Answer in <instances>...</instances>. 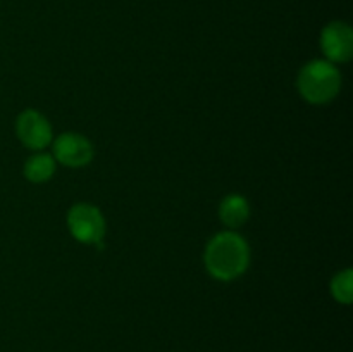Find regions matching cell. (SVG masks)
Here are the masks:
<instances>
[{
	"label": "cell",
	"instance_id": "4",
	"mask_svg": "<svg viewBox=\"0 0 353 352\" xmlns=\"http://www.w3.org/2000/svg\"><path fill=\"white\" fill-rule=\"evenodd\" d=\"M93 144L81 133L68 131L52 140V155L55 162L65 168H83L92 162Z\"/></svg>",
	"mask_w": 353,
	"mask_h": 352
},
{
	"label": "cell",
	"instance_id": "9",
	"mask_svg": "<svg viewBox=\"0 0 353 352\" xmlns=\"http://www.w3.org/2000/svg\"><path fill=\"white\" fill-rule=\"evenodd\" d=\"M331 293L340 304H352L353 300V271L343 269L338 271L331 280Z\"/></svg>",
	"mask_w": 353,
	"mask_h": 352
},
{
	"label": "cell",
	"instance_id": "6",
	"mask_svg": "<svg viewBox=\"0 0 353 352\" xmlns=\"http://www.w3.org/2000/svg\"><path fill=\"white\" fill-rule=\"evenodd\" d=\"M321 50L326 61L338 62L350 61L353 55V31L347 23L334 21L321 31Z\"/></svg>",
	"mask_w": 353,
	"mask_h": 352
},
{
	"label": "cell",
	"instance_id": "1",
	"mask_svg": "<svg viewBox=\"0 0 353 352\" xmlns=\"http://www.w3.org/2000/svg\"><path fill=\"white\" fill-rule=\"evenodd\" d=\"M203 262L212 278L219 282H233L248 269L250 247L236 231H221L207 244Z\"/></svg>",
	"mask_w": 353,
	"mask_h": 352
},
{
	"label": "cell",
	"instance_id": "3",
	"mask_svg": "<svg viewBox=\"0 0 353 352\" xmlns=\"http://www.w3.org/2000/svg\"><path fill=\"white\" fill-rule=\"evenodd\" d=\"M68 228L72 237L85 245H99L105 237V219L99 207L88 202H79L69 209Z\"/></svg>",
	"mask_w": 353,
	"mask_h": 352
},
{
	"label": "cell",
	"instance_id": "7",
	"mask_svg": "<svg viewBox=\"0 0 353 352\" xmlns=\"http://www.w3.org/2000/svg\"><path fill=\"white\" fill-rule=\"evenodd\" d=\"M219 217L223 224H226L230 230L243 226L250 217V206L248 200L240 193H231L226 195L219 204Z\"/></svg>",
	"mask_w": 353,
	"mask_h": 352
},
{
	"label": "cell",
	"instance_id": "5",
	"mask_svg": "<svg viewBox=\"0 0 353 352\" xmlns=\"http://www.w3.org/2000/svg\"><path fill=\"white\" fill-rule=\"evenodd\" d=\"M17 138L31 150H43L54 140V130L47 117L34 109H26L17 116Z\"/></svg>",
	"mask_w": 353,
	"mask_h": 352
},
{
	"label": "cell",
	"instance_id": "2",
	"mask_svg": "<svg viewBox=\"0 0 353 352\" xmlns=\"http://www.w3.org/2000/svg\"><path fill=\"white\" fill-rule=\"evenodd\" d=\"M296 88L302 99L314 106L331 102L341 88L340 69L326 59L307 62L299 72Z\"/></svg>",
	"mask_w": 353,
	"mask_h": 352
},
{
	"label": "cell",
	"instance_id": "8",
	"mask_svg": "<svg viewBox=\"0 0 353 352\" xmlns=\"http://www.w3.org/2000/svg\"><path fill=\"white\" fill-rule=\"evenodd\" d=\"M55 166H57V162H55L54 155L37 152L24 162V178L31 183H45L54 176Z\"/></svg>",
	"mask_w": 353,
	"mask_h": 352
}]
</instances>
